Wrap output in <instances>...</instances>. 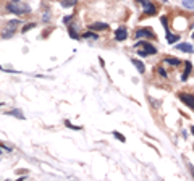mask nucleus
<instances>
[{"label": "nucleus", "instance_id": "27", "mask_svg": "<svg viewBox=\"0 0 194 181\" xmlns=\"http://www.w3.org/2000/svg\"><path fill=\"white\" fill-rule=\"evenodd\" d=\"M192 37H194V32H192Z\"/></svg>", "mask_w": 194, "mask_h": 181}, {"label": "nucleus", "instance_id": "16", "mask_svg": "<svg viewBox=\"0 0 194 181\" xmlns=\"http://www.w3.org/2000/svg\"><path fill=\"white\" fill-rule=\"evenodd\" d=\"M83 37H86V39H97V34H94V32H86Z\"/></svg>", "mask_w": 194, "mask_h": 181}, {"label": "nucleus", "instance_id": "7", "mask_svg": "<svg viewBox=\"0 0 194 181\" xmlns=\"http://www.w3.org/2000/svg\"><path fill=\"white\" fill-rule=\"evenodd\" d=\"M178 50H181V52H186V54H192L194 52V47L191 44H188V42H183V44H178L176 45Z\"/></svg>", "mask_w": 194, "mask_h": 181}, {"label": "nucleus", "instance_id": "11", "mask_svg": "<svg viewBox=\"0 0 194 181\" xmlns=\"http://www.w3.org/2000/svg\"><path fill=\"white\" fill-rule=\"evenodd\" d=\"M133 65H134L136 68H138L139 73H144V71H146V67H144V63H142V62H139V60L133 58Z\"/></svg>", "mask_w": 194, "mask_h": 181}, {"label": "nucleus", "instance_id": "17", "mask_svg": "<svg viewBox=\"0 0 194 181\" xmlns=\"http://www.w3.org/2000/svg\"><path fill=\"white\" fill-rule=\"evenodd\" d=\"M8 115H16L18 118H24V117H23V113H21L19 110H11V112H8Z\"/></svg>", "mask_w": 194, "mask_h": 181}, {"label": "nucleus", "instance_id": "5", "mask_svg": "<svg viewBox=\"0 0 194 181\" xmlns=\"http://www.w3.org/2000/svg\"><path fill=\"white\" fill-rule=\"evenodd\" d=\"M8 32H2V37L3 39H10L11 36H13V32H15V29H16V26L19 24V21L18 19H13V21H8Z\"/></svg>", "mask_w": 194, "mask_h": 181}, {"label": "nucleus", "instance_id": "24", "mask_svg": "<svg viewBox=\"0 0 194 181\" xmlns=\"http://www.w3.org/2000/svg\"><path fill=\"white\" fill-rule=\"evenodd\" d=\"M70 19H71V16H65V18H63V21H65V23H68Z\"/></svg>", "mask_w": 194, "mask_h": 181}, {"label": "nucleus", "instance_id": "9", "mask_svg": "<svg viewBox=\"0 0 194 181\" xmlns=\"http://www.w3.org/2000/svg\"><path fill=\"white\" fill-rule=\"evenodd\" d=\"M107 28H109V24H105V23H94V24L89 26V29L91 31H104Z\"/></svg>", "mask_w": 194, "mask_h": 181}, {"label": "nucleus", "instance_id": "1", "mask_svg": "<svg viewBox=\"0 0 194 181\" xmlns=\"http://www.w3.org/2000/svg\"><path fill=\"white\" fill-rule=\"evenodd\" d=\"M6 10L13 15H26V13H29V5L21 2V0H11V2L6 3Z\"/></svg>", "mask_w": 194, "mask_h": 181}, {"label": "nucleus", "instance_id": "6", "mask_svg": "<svg viewBox=\"0 0 194 181\" xmlns=\"http://www.w3.org/2000/svg\"><path fill=\"white\" fill-rule=\"evenodd\" d=\"M128 37V29L125 26H120L117 31H115V39H117L118 42H121V41H125Z\"/></svg>", "mask_w": 194, "mask_h": 181}, {"label": "nucleus", "instance_id": "3", "mask_svg": "<svg viewBox=\"0 0 194 181\" xmlns=\"http://www.w3.org/2000/svg\"><path fill=\"white\" fill-rule=\"evenodd\" d=\"M160 23L163 24V28H165V36H167V41H168V44H175V42L179 39V36H173L170 32V26H168V23H167V16H162L160 18Z\"/></svg>", "mask_w": 194, "mask_h": 181}, {"label": "nucleus", "instance_id": "20", "mask_svg": "<svg viewBox=\"0 0 194 181\" xmlns=\"http://www.w3.org/2000/svg\"><path fill=\"white\" fill-rule=\"evenodd\" d=\"M138 2H139L142 6H144V8H147V6L150 5V2H149V0H138Z\"/></svg>", "mask_w": 194, "mask_h": 181}, {"label": "nucleus", "instance_id": "19", "mask_svg": "<svg viewBox=\"0 0 194 181\" xmlns=\"http://www.w3.org/2000/svg\"><path fill=\"white\" fill-rule=\"evenodd\" d=\"M36 24L34 23H29V24H26L24 28H23V32H26V31H29V29H32V28H34Z\"/></svg>", "mask_w": 194, "mask_h": 181}, {"label": "nucleus", "instance_id": "13", "mask_svg": "<svg viewBox=\"0 0 194 181\" xmlns=\"http://www.w3.org/2000/svg\"><path fill=\"white\" fill-rule=\"evenodd\" d=\"M75 3H76V0H62V6H65V8H70Z\"/></svg>", "mask_w": 194, "mask_h": 181}, {"label": "nucleus", "instance_id": "22", "mask_svg": "<svg viewBox=\"0 0 194 181\" xmlns=\"http://www.w3.org/2000/svg\"><path fill=\"white\" fill-rule=\"evenodd\" d=\"M159 73H160V75H162V76H163V78H165V76H167V73H165V70H163V68H162V67H160V68H159Z\"/></svg>", "mask_w": 194, "mask_h": 181}, {"label": "nucleus", "instance_id": "26", "mask_svg": "<svg viewBox=\"0 0 194 181\" xmlns=\"http://www.w3.org/2000/svg\"><path fill=\"white\" fill-rule=\"evenodd\" d=\"M191 131H192V134H194V126H191Z\"/></svg>", "mask_w": 194, "mask_h": 181}, {"label": "nucleus", "instance_id": "2", "mask_svg": "<svg viewBox=\"0 0 194 181\" xmlns=\"http://www.w3.org/2000/svg\"><path fill=\"white\" fill-rule=\"evenodd\" d=\"M136 49H138V55H141V57H149V55H155L157 54V49L154 45H150L147 41L136 42Z\"/></svg>", "mask_w": 194, "mask_h": 181}, {"label": "nucleus", "instance_id": "23", "mask_svg": "<svg viewBox=\"0 0 194 181\" xmlns=\"http://www.w3.org/2000/svg\"><path fill=\"white\" fill-rule=\"evenodd\" d=\"M42 19H44V21H49V19H50V15H49V13H44V16H42Z\"/></svg>", "mask_w": 194, "mask_h": 181}, {"label": "nucleus", "instance_id": "10", "mask_svg": "<svg viewBox=\"0 0 194 181\" xmlns=\"http://www.w3.org/2000/svg\"><path fill=\"white\" fill-rule=\"evenodd\" d=\"M184 65H186V68H184V73L181 75V81H186V79H188V76H189V73H191V68H192V67H191V65H192L191 62H186Z\"/></svg>", "mask_w": 194, "mask_h": 181}, {"label": "nucleus", "instance_id": "21", "mask_svg": "<svg viewBox=\"0 0 194 181\" xmlns=\"http://www.w3.org/2000/svg\"><path fill=\"white\" fill-rule=\"evenodd\" d=\"M65 125H67V126H70L71 129H80V128H78V126H73V125H71V123H70V121H65Z\"/></svg>", "mask_w": 194, "mask_h": 181}, {"label": "nucleus", "instance_id": "14", "mask_svg": "<svg viewBox=\"0 0 194 181\" xmlns=\"http://www.w3.org/2000/svg\"><path fill=\"white\" fill-rule=\"evenodd\" d=\"M68 32H70V36H71L73 39H80V36H78V32L75 31V28H73V26H70V28H68Z\"/></svg>", "mask_w": 194, "mask_h": 181}, {"label": "nucleus", "instance_id": "12", "mask_svg": "<svg viewBox=\"0 0 194 181\" xmlns=\"http://www.w3.org/2000/svg\"><path fill=\"white\" fill-rule=\"evenodd\" d=\"M165 63H171V67H178L179 60L178 58H171V57H167V58H165Z\"/></svg>", "mask_w": 194, "mask_h": 181}, {"label": "nucleus", "instance_id": "25", "mask_svg": "<svg viewBox=\"0 0 194 181\" xmlns=\"http://www.w3.org/2000/svg\"><path fill=\"white\" fill-rule=\"evenodd\" d=\"M188 166H189V170H191V175L194 176V168H192V165H188Z\"/></svg>", "mask_w": 194, "mask_h": 181}, {"label": "nucleus", "instance_id": "18", "mask_svg": "<svg viewBox=\"0 0 194 181\" xmlns=\"http://www.w3.org/2000/svg\"><path fill=\"white\" fill-rule=\"evenodd\" d=\"M113 136L117 137V139H120L121 142H125V136H123V134H120V133H117V131H115V133H113Z\"/></svg>", "mask_w": 194, "mask_h": 181}, {"label": "nucleus", "instance_id": "4", "mask_svg": "<svg viewBox=\"0 0 194 181\" xmlns=\"http://www.w3.org/2000/svg\"><path fill=\"white\" fill-rule=\"evenodd\" d=\"M179 100H181L186 107H189L191 110H194V96H192V94L181 92V94H179Z\"/></svg>", "mask_w": 194, "mask_h": 181}, {"label": "nucleus", "instance_id": "8", "mask_svg": "<svg viewBox=\"0 0 194 181\" xmlns=\"http://www.w3.org/2000/svg\"><path fill=\"white\" fill-rule=\"evenodd\" d=\"M141 37H154V34L150 29H139L136 31V39H141Z\"/></svg>", "mask_w": 194, "mask_h": 181}, {"label": "nucleus", "instance_id": "15", "mask_svg": "<svg viewBox=\"0 0 194 181\" xmlns=\"http://www.w3.org/2000/svg\"><path fill=\"white\" fill-rule=\"evenodd\" d=\"M183 6H186V8H194V2H192V0H184V2H183Z\"/></svg>", "mask_w": 194, "mask_h": 181}]
</instances>
